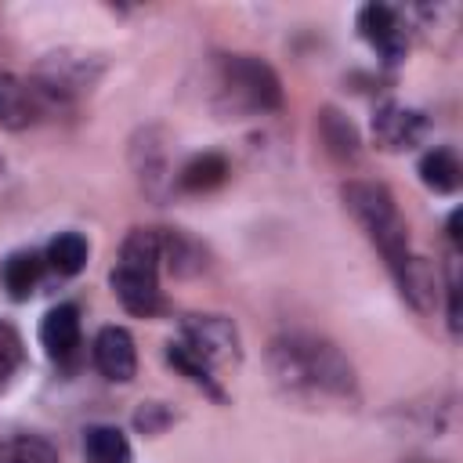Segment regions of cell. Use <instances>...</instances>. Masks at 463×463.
I'll list each match as a JSON object with an SVG mask.
<instances>
[{
	"label": "cell",
	"instance_id": "1",
	"mask_svg": "<svg viewBox=\"0 0 463 463\" xmlns=\"http://www.w3.org/2000/svg\"><path fill=\"white\" fill-rule=\"evenodd\" d=\"M268 369L275 387L286 398H354V369L322 336L289 333L271 340L268 347Z\"/></svg>",
	"mask_w": 463,
	"mask_h": 463
},
{
	"label": "cell",
	"instance_id": "2",
	"mask_svg": "<svg viewBox=\"0 0 463 463\" xmlns=\"http://www.w3.org/2000/svg\"><path fill=\"white\" fill-rule=\"evenodd\" d=\"M340 195H344L347 213L358 221V228L369 235V242L387 260V268L391 271L402 268L412 257V250H409V228L398 213L394 195L376 181H347Z\"/></svg>",
	"mask_w": 463,
	"mask_h": 463
},
{
	"label": "cell",
	"instance_id": "3",
	"mask_svg": "<svg viewBox=\"0 0 463 463\" xmlns=\"http://www.w3.org/2000/svg\"><path fill=\"white\" fill-rule=\"evenodd\" d=\"M217 80L224 98L242 112H279L282 109V83L275 69L253 54H221Z\"/></svg>",
	"mask_w": 463,
	"mask_h": 463
},
{
	"label": "cell",
	"instance_id": "4",
	"mask_svg": "<svg viewBox=\"0 0 463 463\" xmlns=\"http://www.w3.org/2000/svg\"><path fill=\"white\" fill-rule=\"evenodd\" d=\"M181 344L203 358L210 369H224L239 362V329L224 315H188L181 322Z\"/></svg>",
	"mask_w": 463,
	"mask_h": 463
},
{
	"label": "cell",
	"instance_id": "5",
	"mask_svg": "<svg viewBox=\"0 0 463 463\" xmlns=\"http://www.w3.org/2000/svg\"><path fill=\"white\" fill-rule=\"evenodd\" d=\"M358 33L362 40H369L383 61H402L405 58V47H409V29L402 22V14L387 4H365L358 11Z\"/></svg>",
	"mask_w": 463,
	"mask_h": 463
},
{
	"label": "cell",
	"instance_id": "6",
	"mask_svg": "<svg viewBox=\"0 0 463 463\" xmlns=\"http://www.w3.org/2000/svg\"><path fill=\"white\" fill-rule=\"evenodd\" d=\"M94 365L105 380L112 383H127L137 373V351H134V336L123 326H105L94 336Z\"/></svg>",
	"mask_w": 463,
	"mask_h": 463
},
{
	"label": "cell",
	"instance_id": "7",
	"mask_svg": "<svg viewBox=\"0 0 463 463\" xmlns=\"http://www.w3.org/2000/svg\"><path fill=\"white\" fill-rule=\"evenodd\" d=\"M130 163L137 170V181L148 195H163L174 184L170 163H166V141L159 130H141L130 145Z\"/></svg>",
	"mask_w": 463,
	"mask_h": 463
},
{
	"label": "cell",
	"instance_id": "8",
	"mask_svg": "<svg viewBox=\"0 0 463 463\" xmlns=\"http://www.w3.org/2000/svg\"><path fill=\"white\" fill-rule=\"evenodd\" d=\"M40 344L54 362H72L80 354V307L58 304L40 322Z\"/></svg>",
	"mask_w": 463,
	"mask_h": 463
},
{
	"label": "cell",
	"instance_id": "9",
	"mask_svg": "<svg viewBox=\"0 0 463 463\" xmlns=\"http://www.w3.org/2000/svg\"><path fill=\"white\" fill-rule=\"evenodd\" d=\"M112 282V293L119 297V304L130 311V315H141V318H152L159 307H163V293H159V282L156 275L148 271H130V268H112L109 275Z\"/></svg>",
	"mask_w": 463,
	"mask_h": 463
},
{
	"label": "cell",
	"instance_id": "10",
	"mask_svg": "<svg viewBox=\"0 0 463 463\" xmlns=\"http://www.w3.org/2000/svg\"><path fill=\"white\" fill-rule=\"evenodd\" d=\"M318 137H322V148H326V156H329L333 163H340V166H354V163H358V156H362V137H358L354 123H351L340 109L326 105V109L318 112Z\"/></svg>",
	"mask_w": 463,
	"mask_h": 463
},
{
	"label": "cell",
	"instance_id": "11",
	"mask_svg": "<svg viewBox=\"0 0 463 463\" xmlns=\"http://www.w3.org/2000/svg\"><path fill=\"white\" fill-rule=\"evenodd\" d=\"M156 232H159V264H166L177 279L203 275L206 250L192 235H184L181 228H156Z\"/></svg>",
	"mask_w": 463,
	"mask_h": 463
},
{
	"label": "cell",
	"instance_id": "12",
	"mask_svg": "<svg viewBox=\"0 0 463 463\" xmlns=\"http://www.w3.org/2000/svg\"><path fill=\"white\" fill-rule=\"evenodd\" d=\"M420 130H423L420 112L402 109V105H383V109L373 116V137H376V145H383V148H391V152L416 145Z\"/></svg>",
	"mask_w": 463,
	"mask_h": 463
},
{
	"label": "cell",
	"instance_id": "13",
	"mask_svg": "<svg viewBox=\"0 0 463 463\" xmlns=\"http://www.w3.org/2000/svg\"><path fill=\"white\" fill-rule=\"evenodd\" d=\"M43 116V105L29 83H18L14 76L0 72V123L11 130H22Z\"/></svg>",
	"mask_w": 463,
	"mask_h": 463
},
{
	"label": "cell",
	"instance_id": "14",
	"mask_svg": "<svg viewBox=\"0 0 463 463\" xmlns=\"http://www.w3.org/2000/svg\"><path fill=\"white\" fill-rule=\"evenodd\" d=\"M228 174H232V166L221 152H199L177 170V188L188 195H203V192L221 188L228 181Z\"/></svg>",
	"mask_w": 463,
	"mask_h": 463
},
{
	"label": "cell",
	"instance_id": "15",
	"mask_svg": "<svg viewBox=\"0 0 463 463\" xmlns=\"http://www.w3.org/2000/svg\"><path fill=\"white\" fill-rule=\"evenodd\" d=\"M394 275V282H398V289H402V297L416 307V311H434V297H438V282H434V271H430V264L423 260V257H409L402 268H394L391 271Z\"/></svg>",
	"mask_w": 463,
	"mask_h": 463
},
{
	"label": "cell",
	"instance_id": "16",
	"mask_svg": "<svg viewBox=\"0 0 463 463\" xmlns=\"http://www.w3.org/2000/svg\"><path fill=\"white\" fill-rule=\"evenodd\" d=\"M43 257L36 250H14L7 260H4V289L11 300H29V293L36 289L40 275H43Z\"/></svg>",
	"mask_w": 463,
	"mask_h": 463
},
{
	"label": "cell",
	"instance_id": "17",
	"mask_svg": "<svg viewBox=\"0 0 463 463\" xmlns=\"http://www.w3.org/2000/svg\"><path fill=\"white\" fill-rule=\"evenodd\" d=\"M83 459L87 463H130V441L112 423H94L83 430Z\"/></svg>",
	"mask_w": 463,
	"mask_h": 463
},
{
	"label": "cell",
	"instance_id": "18",
	"mask_svg": "<svg viewBox=\"0 0 463 463\" xmlns=\"http://www.w3.org/2000/svg\"><path fill=\"white\" fill-rule=\"evenodd\" d=\"M459 177H463V166H459V159H456L452 148H430V152H423V159H420V181L430 192L449 195V192L459 188Z\"/></svg>",
	"mask_w": 463,
	"mask_h": 463
},
{
	"label": "cell",
	"instance_id": "19",
	"mask_svg": "<svg viewBox=\"0 0 463 463\" xmlns=\"http://www.w3.org/2000/svg\"><path fill=\"white\" fill-rule=\"evenodd\" d=\"M119 268L159 275V232L156 228H134L119 246Z\"/></svg>",
	"mask_w": 463,
	"mask_h": 463
},
{
	"label": "cell",
	"instance_id": "20",
	"mask_svg": "<svg viewBox=\"0 0 463 463\" xmlns=\"http://www.w3.org/2000/svg\"><path fill=\"white\" fill-rule=\"evenodd\" d=\"M43 260H47L51 271H58V275H76V271H83V264H87V239H83L80 232H58V235L47 242Z\"/></svg>",
	"mask_w": 463,
	"mask_h": 463
},
{
	"label": "cell",
	"instance_id": "21",
	"mask_svg": "<svg viewBox=\"0 0 463 463\" xmlns=\"http://www.w3.org/2000/svg\"><path fill=\"white\" fill-rule=\"evenodd\" d=\"M166 362L181 373V376H188L195 387H203L210 398H217V402H224V391H221V383L213 380V369L203 362V358H195L181 340H174V344H166Z\"/></svg>",
	"mask_w": 463,
	"mask_h": 463
},
{
	"label": "cell",
	"instance_id": "22",
	"mask_svg": "<svg viewBox=\"0 0 463 463\" xmlns=\"http://www.w3.org/2000/svg\"><path fill=\"white\" fill-rule=\"evenodd\" d=\"M0 463H58V452L36 434H14L0 441Z\"/></svg>",
	"mask_w": 463,
	"mask_h": 463
},
{
	"label": "cell",
	"instance_id": "23",
	"mask_svg": "<svg viewBox=\"0 0 463 463\" xmlns=\"http://www.w3.org/2000/svg\"><path fill=\"white\" fill-rule=\"evenodd\" d=\"M18 365H22V336L14 333V326L0 322V387H7Z\"/></svg>",
	"mask_w": 463,
	"mask_h": 463
},
{
	"label": "cell",
	"instance_id": "24",
	"mask_svg": "<svg viewBox=\"0 0 463 463\" xmlns=\"http://www.w3.org/2000/svg\"><path fill=\"white\" fill-rule=\"evenodd\" d=\"M174 416L159 405V402H148V405H141L137 409V416H134V423H137V430H145V434H159L166 423H170Z\"/></svg>",
	"mask_w": 463,
	"mask_h": 463
},
{
	"label": "cell",
	"instance_id": "25",
	"mask_svg": "<svg viewBox=\"0 0 463 463\" xmlns=\"http://www.w3.org/2000/svg\"><path fill=\"white\" fill-rule=\"evenodd\" d=\"M449 329L459 333V282H456V268H449Z\"/></svg>",
	"mask_w": 463,
	"mask_h": 463
},
{
	"label": "cell",
	"instance_id": "26",
	"mask_svg": "<svg viewBox=\"0 0 463 463\" xmlns=\"http://www.w3.org/2000/svg\"><path fill=\"white\" fill-rule=\"evenodd\" d=\"M459 210H452V217H449V239H452V246H459Z\"/></svg>",
	"mask_w": 463,
	"mask_h": 463
}]
</instances>
